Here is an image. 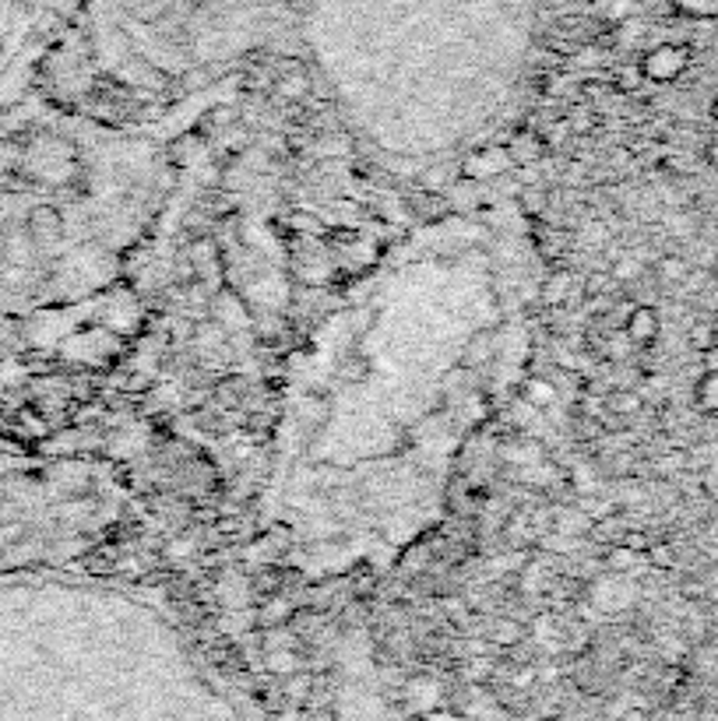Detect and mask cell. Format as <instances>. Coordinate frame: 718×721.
<instances>
[{
	"mask_svg": "<svg viewBox=\"0 0 718 721\" xmlns=\"http://www.w3.org/2000/svg\"><path fill=\"white\" fill-rule=\"evenodd\" d=\"M641 75L644 81H656V85H666V81H677L687 67H690V50L680 47V42H662V47L648 50L641 57Z\"/></svg>",
	"mask_w": 718,
	"mask_h": 721,
	"instance_id": "6da1fadb",
	"label": "cell"
},
{
	"mask_svg": "<svg viewBox=\"0 0 718 721\" xmlns=\"http://www.w3.org/2000/svg\"><path fill=\"white\" fill-rule=\"evenodd\" d=\"M659 331H662V318H659V310L648 303H638L623 321V338L631 345H652Z\"/></svg>",
	"mask_w": 718,
	"mask_h": 721,
	"instance_id": "7a4b0ae2",
	"label": "cell"
},
{
	"mask_svg": "<svg viewBox=\"0 0 718 721\" xmlns=\"http://www.w3.org/2000/svg\"><path fill=\"white\" fill-rule=\"evenodd\" d=\"M507 155L514 166H535L550 155V142H546V134H538V130H518L507 145Z\"/></svg>",
	"mask_w": 718,
	"mask_h": 721,
	"instance_id": "3957f363",
	"label": "cell"
},
{
	"mask_svg": "<svg viewBox=\"0 0 718 721\" xmlns=\"http://www.w3.org/2000/svg\"><path fill=\"white\" fill-rule=\"evenodd\" d=\"M507 169H514V163H511L507 145H504V148H479V152H473L462 173L473 176V179H486V176H501Z\"/></svg>",
	"mask_w": 718,
	"mask_h": 721,
	"instance_id": "277c9868",
	"label": "cell"
},
{
	"mask_svg": "<svg viewBox=\"0 0 718 721\" xmlns=\"http://www.w3.org/2000/svg\"><path fill=\"white\" fill-rule=\"evenodd\" d=\"M29 233H32V240H36L39 246L57 243V240L64 236V218H60V212L50 208V205L36 208L32 218H29Z\"/></svg>",
	"mask_w": 718,
	"mask_h": 721,
	"instance_id": "5b68a950",
	"label": "cell"
},
{
	"mask_svg": "<svg viewBox=\"0 0 718 721\" xmlns=\"http://www.w3.org/2000/svg\"><path fill=\"white\" fill-rule=\"evenodd\" d=\"M644 409V398L638 394V391H627V388H620V391H613L610 398H605V412L610 416H623V419H631V416H638Z\"/></svg>",
	"mask_w": 718,
	"mask_h": 721,
	"instance_id": "8992f818",
	"label": "cell"
},
{
	"mask_svg": "<svg viewBox=\"0 0 718 721\" xmlns=\"http://www.w3.org/2000/svg\"><path fill=\"white\" fill-rule=\"evenodd\" d=\"M693 398H698V409L705 416H718V370H708L698 380V391H693Z\"/></svg>",
	"mask_w": 718,
	"mask_h": 721,
	"instance_id": "52a82bcc",
	"label": "cell"
},
{
	"mask_svg": "<svg viewBox=\"0 0 718 721\" xmlns=\"http://www.w3.org/2000/svg\"><path fill=\"white\" fill-rule=\"evenodd\" d=\"M525 401L535 405V409H550V405L556 401V388L543 377H528L525 380Z\"/></svg>",
	"mask_w": 718,
	"mask_h": 721,
	"instance_id": "ba28073f",
	"label": "cell"
},
{
	"mask_svg": "<svg viewBox=\"0 0 718 721\" xmlns=\"http://www.w3.org/2000/svg\"><path fill=\"white\" fill-rule=\"evenodd\" d=\"M672 8H677L683 18H718V0H672Z\"/></svg>",
	"mask_w": 718,
	"mask_h": 721,
	"instance_id": "9c48e42d",
	"label": "cell"
},
{
	"mask_svg": "<svg viewBox=\"0 0 718 721\" xmlns=\"http://www.w3.org/2000/svg\"><path fill=\"white\" fill-rule=\"evenodd\" d=\"M307 88H310L307 75H303V71H293V75H282V78L275 81V96H282V99H303Z\"/></svg>",
	"mask_w": 718,
	"mask_h": 721,
	"instance_id": "30bf717a",
	"label": "cell"
},
{
	"mask_svg": "<svg viewBox=\"0 0 718 721\" xmlns=\"http://www.w3.org/2000/svg\"><path fill=\"white\" fill-rule=\"evenodd\" d=\"M486 359H493V334L489 331L476 334L473 342H468V363H486Z\"/></svg>",
	"mask_w": 718,
	"mask_h": 721,
	"instance_id": "8fae6325",
	"label": "cell"
},
{
	"mask_svg": "<svg viewBox=\"0 0 718 721\" xmlns=\"http://www.w3.org/2000/svg\"><path fill=\"white\" fill-rule=\"evenodd\" d=\"M571 289V275H550L543 285V303H560Z\"/></svg>",
	"mask_w": 718,
	"mask_h": 721,
	"instance_id": "7c38bea8",
	"label": "cell"
},
{
	"mask_svg": "<svg viewBox=\"0 0 718 721\" xmlns=\"http://www.w3.org/2000/svg\"><path fill=\"white\" fill-rule=\"evenodd\" d=\"M659 279L662 282H683L687 279V261L683 257H662L659 261Z\"/></svg>",
	"mask_w": 718,
	"mask_h": 721,
	"instance_id": "4fadbf2b",
	"label": "cell"
},
{
	"mask_svg": "<svg viewBox=\"0 0 718 721\" xmlns=\"http://www.w3.org/2000/svg\"><path fill=\"white\" fill-rule=\"evenodd\" d=\"M638 553L631 549V546H617L613 553H610V567L613 571H631V567H638Z\"/></svg>",
	"mask_w": 718,
	"mask_h": 721,
	"instance_id": "5bb4252c",
	"label": "cell"
},
{
	"mask_svg": "<svg viewBox=\"0 0 718 721\" xmlns=\"http://www.w3.org/2000/svg\"><path fill=\"white\" fill-rule=\"evenodd\" d=\"M522 205H525V212H528L532 218H543V212H546V205H550V197H546L543 191H525V194H522Z\"/></svg>",
	"mask_w": 718,
	"mask_h": 721,
	"instance_id": "9a60e30c",
	"label": "cell"
},
{
	"mask_svg": "<svg viewBox=\"0 0 718 721\" xmlns=\"http://www.w3.org/2000/svg\"><path fill=\"white\" fill-rule=\"evenodd\" d=\"M641 81H644V75H641V67L634 64V67H623V71L617 75V81H613V85L620 88V92H634V88H638Z\"/></svg>",
	"mask_w": 718,
	"mask_h": 721,
	"instance_id": "2e32d148",
	"label": "cell"
},
{
	"mask_svg": "<svg viewBox=\"0 0 718 721\" xmlns=\"http://www.w3.org/2000/svg\"><path fill=\"white\" fill-rule=\"evenodd\" d=\"M194 152H197V138H180V142H173V148H169V155H173L176 166H187Z\"/></svg>",
	"mask_w": 718,
	"mask_h": 721,
	"instance_id": "e0dca14e",
	"label": "cell"
},
{
	"mask_svg": "<svg viewBox=\"0 0 718 721\" xmlns=\"http://www.w3.org/2000/svg\"><path fill=\"white\" fill-rule=\"evenodd\" d=\"M715 331L718 328H711V324H698V328H693V334H690V342L698 345L701 352H711L715 349Z\"/></svg>",
	"mask_w": 718,
	"mask_h": 721,
	"instance_id": "ac0fdd59",
	"label": "cell"
},
{
	"mask_svg": "<svg viewBox=\"0 0 718 721\" xmlns=\"http://www.w3.org/2000/svg\"><path fill=\"white\" fill-rule=\"evenodd\" d=\"M638 272H641L638 261H620V264L613 267V279H623V282H627V279H634Z\"/></svg>",
	"mask_w": 718,
	"mask_h": 721,
	"instance_id": "d6986e66",
	"label": "cell"
},
{
	"mask_svg": "<svg viewBox=\"0 0 718 721\" xmlns=\"http://www.w3.org/2000/svg\"><path fill=\"white\" fill-rule=\"evenodd\" d=\"M705 155H708V163H711V166L718 169V138H715V142L708 145V152H705Z\"/></svg>",
	"mask_w": 718,
	"mask_h": 721,
	"instance_id": "ffe728a7",
	"label": "cell"
},
{
	"mask_svg": "<svg viewBox=\"0 0 718 721\" xmlns=\"http://www.w3.org/2000/svg\"><path fill=\"white\" fill-rule=\"evenodd\" d=\"M711 120H715V124H718V99H715V103H711Z\"/></svg>",
	"mask_w": 718,
	"mask_h": 721,
	"instance_id": "44dd1931",
	"label": "cell"
},
{
	"mask_svg": "<svg viewBox=\"0 0 718 721\" xmlns=\"http://www.w3.org/2000/svg\"><path fill=\"white\" fill-rule=\"evenodd\" d=\"M711 352H718V331H715V349Z\"/></svg>",
	"mask_w": 718,
	"mask_h": 721,
	"instance_id": "7402d4cb",
	"label": "cell"
}]
</instances>
